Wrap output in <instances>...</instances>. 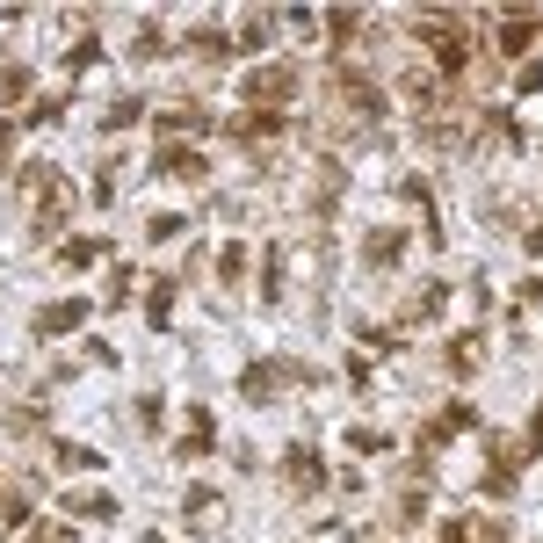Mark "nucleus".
Wrapping results in <instances>:
<instances>
[{
    "instance_id": "10",
    "label": "nucleus",
    "mask_w": 543,
    "mask_h": 543,
    "mask_svg": "<svg viewBox=\"0 0 543 543\" xmlns=\"http://www.w3.org/2000/svg\"><path fill=\"white\" fill-rule=\"evenodd\" d=\"M261 297H268V305H283V247L261 254Z\"/></svg>"
},
{
    "instance_id": "9",
    "label": "nucleus",
    "mask_w": 543,
    "mask_h": 543,
    "mask_svg": "<svg viewBox=\"0 0 543 543\" xmlns=\"http://www.w3.org/2000/svg\"><path fill=\"white\" fill-rule=\"evenodd\" d=\"M457 428H478V406H449V413L435 420V428H428V449H435V442H449Z\"/></svg>"
},
{
    "instance_id": "16",
    "label": "nucleus",
    "mask_w": 543,
    "mask_h": 543,
    "mask_svg": "<svg viewBox=\"0 0 543 543\" xmlns=\"http://www.w3.org/2000/svg\"><path fill=\"white\" fill-rule=\"evenodd\" d=\"M58 464H66V471H95L102 457H95V449H87V442H58Z\"/></svg>"
},
{
    "instance_id": "25",
    "label": "nucleus",
    "mask_w": 543,
    "mask_h": 543,
    "mask_svg": "<svg viewBox=\"0 0 543 543\" xmlns=\"http://www.w3.org/2000/svg\"><path fill=\"white\" fill-rule=\"evenodd\" d=\"M442 543H478V529H471V522H449V529H442Z\"/></svg>"
},
{
    "instance_id": "14",
    "label": "nucleus",
    "mask_w": 543,
    "mask_h": 543,
    "mask_svg": "<svg viewBox=\"0 0 543 543\" xmlns=\"http://www.w3.org/2000/svg\"><path fill=\"white\" fill-rule=\"evenodd\" d=\"M160 131H167V145H174V138L203 131V116H196V109H167V116H160Z\"/></svg>"
},
{
    "instance_id": "21",
    "label": "nucleus",
    "mask_w": 543,
    "mask_h": 543,
    "mask_svg": "<svg viewBox=\"0 0 543 543\" xmlns=\"http://www.w3.org/2000/svg\"><path fill=\"white\" fill-rule=\"evenodd\" d=\"M95 58H102V44H95V37H80V44H73V58H66V66H73V73H87V66H95Z\"/></svg>"
},
{
    "instance_id": "5",
    "label": "nucleus",
    "mask_w": 543,
    "mask_h": 543,
    "mask_svg": "<svg viewBox=\"0 0 543 543\" xmlns=\"http://www.w3.org/2000/svg\"><path fill=\"white\" fill-rule=\"evenodd\" d=\"M73 326H87V305H80V297H66V305H44V312H37V341L73 334Z\"/></svg>"
},
{
    "instance_id": "19",
    "label": "nucleus",
    "mask_w": 543,
    "mask_h": 543,
    "mask_svg": "<svg viewBox=\"0 0 543 543\" xmlns=\"http://www.w3.org/2000/svg\"><path fill=\"white\" fill-rule=\"evenodd\" d=\"M189 44H196V51H210V58H225V51H232L225 29H189Z\"/></svg>"
},
{
    "instance_id": "12",
    "label": "nucleus",
    "mask_w": 543,
    "mask_h": 543,
    "mask_svg": "<svg viewBox=\"0 0 543 543\" xmlns=\"http://www.w3.org/2000/svg\"><path fill=\"white\" fill-rule=\"evenodd\" d=\"M362 254H370V268H391V261L406 254V239L399 232H370V247H362Z\"/></svg>"
},
{
    "instance_id": "24",
    "label": "nucleus",
    "mask_w": 543,
    "mask_h": 543,
    "mask_svg": "<svg viewBox=\"0 0 543 543\" xmlns=\"http://www.w3.org/2000/svg\"><path fill=\"white\" fill-rule=\"evenodd\" d=\"M515 87H522V95H543V66H522V80H515Z\"/></svg>"
},
{
    "instance_id": "4",
    "label": "nucleus",
    "mask_w": 543,
    "mask_h": 543,
    "mask_svg": "<svg viewBox=\"0 0 543 543\" xmlns=\"http://www.w3.org/2000/svg\"><path fill=\"white\" fill-rule=\"evenodd\" d=\"M283 478H290V493H319V486H326V471H319V457H312L305 442L283 457Z\"/></svg>"
},
{
    "instance_id": "20",
    "label": "nucleus",
    "mask_w": 543,
    "mask_h": 543,
    "mask_svg": "<svg viewBox=\"0 0 543 543\" xmlns=\"http://www.w3.org/2000/svg\"><path fill=\"white\" fill-rule=\"evenodd\" d=\"M181 232H189V218H167V210L145 225V239H160V247H167V239H181Z\"/></svg>"
},
{
    "instance_id": "3",
    "label": "nucleus",
    "mask_w": 543,
    "mask_h": 543,
    "mask_svg": "<svg viewBox=\"0 0 543 543\" xmlns=\"http://www.w3.org/2000/svg\"><path fill=\"white\" fill-rule=\"evenodd\" d=\"M210 442H218V420H210V406H189V435H181V464L210 457Z\"/></svg>"
},
{
    "instance_id": "23",
    "label": "nucleus",
    "mask_w": 543,
    "mask_h": 543,
    "mask_svg": "<svg viewBox=\"0 0 543 543\" xmlns=\"http://www.w3.org/2000/svg\"><path fill=\"white\" fill-rule=\"evenodd\" d=\"M22 515H29V507H22L15 493H8V500H0V529H22Z\"/></svg>"
},
{
    "instance_id": "6",
    "label": "nucleus",
    "mask_w": 543,
    "mask_h": 543,
    "mask_svg": "<svg viewBox=\"0 0 543 543\" xmlns=\"http://www.w3.org/2000/svg\"><path fill=\"white\" fill-rule=\"evenodd\" d=\"M153 174H167V181H203L210 167L189 153V145H160V160H153Z\"/></svg>"
},
{
    "instance_id": "2",
    "label": "nucleus",
    "mask_w": 543,
    "mask_h": 543,
    "mask_svg": "<svg viewBox=\"0 0 543 543\" xmlns=\"http://www.w3.org/2000/svg\"><path fill=\"white\" fill-rule=\"evenodd\" d=\"M290 377H297V370H290L283 355H268V362H247V370H239V399H247V406H268V399H276V391H283Z\"/></svg>"
},
{
    "instance_id": "22",
    "label": "nucleus",
    "mask_w": 543,
    "mask_h": 543,
    "mask_svg": "<svg viewBox=\"0 0 543 543\" xmlns=\"http://www.w3.org/2000/svg\"><path fill=\"white\" fill-rule=\"evenodd\" d=\"M218 268H225V283H239V268H247V247H239V239H232V247L218 254Z\"/></svg>"
},
{
    "instance_id": "1",
    "label": "nucleus",
    "mask_w": 543,
    "mask_h": 543,
    "mask_svg": "<svg viewBox=\"0 0 543 543\" xmlns=\"http://www.w3.org/2000/svg\"><path fill=\"white\" fill-rule=\"evenodd\" d=\"M290 87H297V73L276 58V66H254L247 80H239V102L247 109H276V102H290Z\"/></svg>"
},
{
    "instance_id": "26",
    "label": "nucleus",
    "mask_w": 543,
    "mask_h": 543,
    "mask_svg": "<svg viewBox=\"0 0 543 543\" xmlns=\"http://www.w3.org/2000/svg\"><path fill=\"white\" fill-rule=\"evenodd\" d=\"M529 457H543V406H536V420H529Z\"/></svg>"
},
{
    "instance_id": "17",
    "label": "nucleus",
    "mask_w": 543,
    "mask_h": 543,
    "mask_svg": "<svg viewBox=\"0 0 543 543\" xmlns=\"http://www.w3.org/2000/svg\"><path fill=\"white\" fill-rule=\"evenodd\" d=\"M449 370H457V377L478 370V341H471V334H464V341H449Z\"/></svg>"
},
{
    "instance_id": "7",
    "label": "nucleus",
    "mask_w": 543,
    "mask_h": 543,
    "mask_svg": "<svg viewBox=\"0 0 543 543\" xmlns=\"http://www.w3.org/2000/svg\"><path fill=\"white\" fill-rule=\"evenodd\" d=\"M442 305H449V283H420V290H413V305H406V326L442 319Z\"/></svg>"
},
{
    "instance_id": "15",
    "label": "nucleus",
    "mask_w": 543,
    "mask_h": 543,
    "mask_svg": "<svg viewBox=\"0 0 543 543\" xmlns=\"http://www.w3.org/2000/svg\"><path fill=\"white\" fill-rule=\"evenodd\" d=\"M138 116H145V102H138V95H124V102H109V116H102V124H109V131H131Z\"/></svg>"
},
{
    "instance_id": "18",
    "label": "nucleus",
    "mask_w": 543,
    "mask_h": 543,
    "mask_svg": "<svg viewBox=\"0 0 543 543\" xmlns=\"http://www.w3.org/2000/svg\"><path fill=\"white\" fill-rule=\"evenodd\" d=\"M145 319H153V326L174 319V283H153V305H145Z\"/></svg>"
},
{
    "instance_id": "8",
    "label": "nucleus",
    "mask_w": 543,
    "mask_h": 543,
    "mask_svg": "<svg viewBox=\"0 0 543 543\" xmlns=\"http://www.w3.org/2000/svg\"><path fill=\"white\" fill-rule=\"evenodd\" d=\"M58 507H66V515H87V522H109V515H116V500H109V493H66Z\"/></svg>"
},
{
    "instance_id": "13",
    "label": "nucleus",
    "mask_w": 543,
    "mask_h": 543,
    "mask_svg": "<svg viewBox=\"0 0 543 543\" xmlns=\"http://www.w3.org/2000/svg\"><path fill=\"white\" fill-rule=\"evenodd\" d=\"M102 254H109V239H73V247H58L66 268H87V261H102Z\"/></svg>"
},
{
    "instance_id": "11",
    "label": "nucleus",
    "mask_w": 543,
    "mask_h": 543,
    "mask_svg": "<svg viewBox=\"0 0 543 543\" xmlns=\"http://www.w3.org/2000/svg\"><path fill=\"white\" fill-rule=\"evenodd\" d=\"M529 44H536V22H529V15H522V22H500V51H507V58H522Z\"/></svg>"
},
{
    "instance_id": "27",
    "label": "nucleus",
    "mask_w": 543,
    "mask_h": 543,
    "mask_svg": "<svg viewBox=\"0 0 543 543\" xmlns=\"http://www.w3.org/2000/svg\"><path fill=\"white\" fill-rule=\"evenodd\" d=\"M522 247H529V254H543V210H536V225L522 232Z\"/></svg>"
}]
</instances>
